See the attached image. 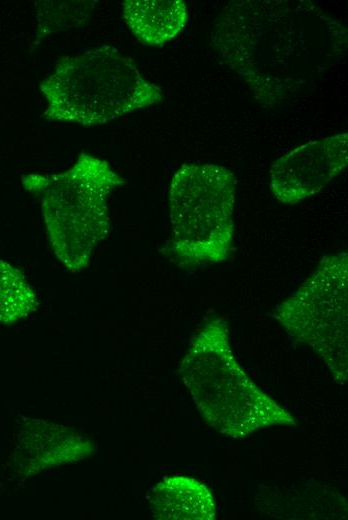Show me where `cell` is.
I'll return each instance as SVG.
<instances>
[{
    "mask_svg": "<svg viewBox=\"0 0 348 520\" xmlns=\"http://www.w3.org/2000/svg\"><path fill=\"white\" fill-rule=\"evenodd\" d=\"M48 121L99 125L161 102L159 86L146 80L116 47L101 46L59 60L39 85Z\"/></svg>",
    "mask_w": 348,
    "mask_h": 520,
    "instance_id": "cell-3",
    "label": "cell"
},
{
    "mask_svg": "<svg viewBox=\"0 0 348 520\" xmlns=\"http://www.w3.org/2000/svg\"><path fill=\"white\" fill-rule=\"evenodd\" d=\"M124 183L108 162L86 153L61 173L23 177L24 188L40 202L52 251L66 269L88 265L109 231L108 198Z\"/></svg>",
    "mask_w": 348,
    "mask_h": 520,
    "instance_id": "cell-4",
    "label": "cell"
},
{
    "mask_svg": "<svg viewBox=\"0 0 348 520\" xmlns=\"http://www.w3.org/2000/svg\"><path fill=\"white\" fill-rule=\"evenodd\" d=\"M212 45L270 107L334 67L346 52L347 30L311 1H233L214 24Z\"/></svg>",
    "mask_w": 348,
    "mask_h": 520,
    "instance_id": "cell-1",
    "label": "cell"
},
{
    "mask_svg": "<svg viewBox=\"0 0 348 520\" xmlns=\"http://www.w3.org/2000/svg\"><path fill=\"white\" fill-rule=\"evenodd\" d=\"M97 1H42L38 2V31L41 38L49 33L70 29L85 23Z\"/></svg>",
    "mask_w": 348,
    "mask_h": 520,
    "instance_id": "cell-11",
    "label": "cell"
},
{
    "mask_svg": "<svg viewBox=\"0 0 348 520\" xmlns=\"http://www.w3.org/2000/svg\"><path fill=\"white\" fill-rule=\"evenodd\" d=\"M236 177L216 164H183L169 187V254L183 269L226 261L233 251Z\"/></svg>",
    "mask_w": 348,
    "mask_h": 520,
    "instance_id": "cell-5",
    "label": "cell"
},
{
    "mask_svg": "<svg viewBox=\"0 0 348 520\" xmlns=\"http://www.w3.org/2000/svg\"><path fill=\"white\" fill-rule=\"evenodd\" d=\"M150 508L157 519L213 520L216 516L210 489L201 481L183 475L159 482L152 491Z\"/></svg>",
    "mask_w": 348,
    "mask_h": 520,
    "instance_id": "cell-9",
    "label": "cell"
},
{
    "mask_svg": "<svg viewBox=\"0 0 348 520\" xmlns=\"http://www.w3.org/2000/svg\"><path fill=\"white\" fill-rule=\"evenodd\" d=\"M37 306L36 293L24 273L0 259V325L28 317Z\"/></svg>",
    "mask_w": 348,
    "mask_h": 520,
    "instance_id": "cell-10",
    "label": "cell"
},
{
    "mask_svg": "<svg viewBox=\"0 0 348 520\" xmlns=\"http://www.w3.org/2000/svg\"><path fill=\"white\" fill-rule=\"evenodd\" d=\"M347 164V132L309 141L273 162L271 192L279 202L294 205L321 191Z\"/></svg>",
    "mask_w": 348,
    "mask_h": 520,
    "instance_id": "cell-7",
    "label": "cell"
},
{
    "mask_svg": "<svg viewBox=\"0 0 348 520\" xmlns=\"http://www.w3.org/2000/svg\"><path fill=\"white\" fill-rule=\"evenodd\" d=\"M123 18L131 33L143 44L163 46L177 37L188 19L182 0H126Z\"/></svg>",
    "mask_w": 348,
    "mask_h": 520,
    "instance_id": "cell-8",
    "label": "cell"
},
{
    "mask_svg": "<svg viewBox=\"0 0 348 520\" xmlns=\"http://www.w3.org/2000/svg\"><path fill=\"white\" fill-rule=\"evenodd\" d=\"M273 316L296 342L312 348L339 384L347 381L346 252L324 256L296 291L276 306Z\"/></svg>",
    "mask_w": 348,
    "mask_h": 520,
    "instance_id": "cell-6",
    "label": "cell"
},
{
    "mask_svg": "<svg viewBox=\"0 0 348 520\" xmlns=\"http://www.w3.org/2000/svg\"><path fill=\"white\" fill-rule=\"evenodd\" d=\"M179 373L204 421L221 434L239 439L261 428L296 423L242 369L224 318H213L197 330Z\"/></svg>",
    "mask_w": 348,
    "mask_h": 520,
    "instance_id": "cell-2",
    "label": "cell"
}]
</instances>
